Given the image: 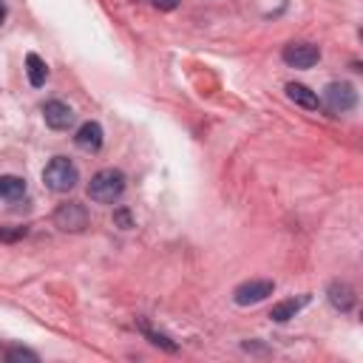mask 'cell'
Masks as SVG:
<instances>
[{
  "label": "cell",
  "instance_id": "52a82bcc",
  "mask_svg": "<svg viewBox=\"0 0 363 363\" xmlns=\"http://www.w3.org/2000/svg\"><path fill=\"white\" fill-rule=\"evenodd\" d=\"M43 119H45V125H48L51 130H68L77 116H74L71 105H65V102H60V99H51V102L43 105Z\"/></svg>",
  "mask_w": 363,
  "mask_h": 363
},
{
  "label": "cell",
  "instance_id": "7a4b0ae2",
  "mask_svg": "<svg viewBox=\"0 0 363 363\" xmlns=\"http://www.w3.org/2000/svg\"><path fill=\"white\" fill-rule=\"evenodd\" d=\"M43 182H45V187L54 190V193H68V190L77 187L79 170H77V164H74L71 159L54 156V159L45 164V170H43Z\"/></svg>",
  "mask_w": 363,
  "mask_h": 363
},
{
  "label": "cell",
  "instance_id": "9a60e30c",
  "mask_svg": "<svg viewBox=\"0 0 363 363\" xmlns=\"http://www.w3.org/2000/svg\"><path fill=\"white\" fill-rule=\"evenodd\" d=\"M142 332H145V335L150 337V343H153V346H162V349H167V352H176V349H179V346H176V343H173V340H170L167 335H162V332H153V329H147V323H142Z\"/></svg>",
  "mask_w": 363,
  "mask_h": 363
},
{
  "label": "cell",
  "instance_id": "5bb4252c",
  "mask_svg": "<svg viewBox=\"0 0 363 363\" xmlns=\"http://www.w3.org/2000/svg\"><path fill=\"white\" fill-rule=\"evenodd\" d=\"M6 360H9V363H37L40 357H37V352H31V349L11 346V349L6 352Z\"/></svg>",
  "mask_w": 363,
  "mask_h": 363
},
{
  "label": "cell",
  "instance_id": "d6986e66",
  "mask_svg": "<svg viewBox=\"0 0 363 363\" xmlns=\"http://www.w3.org/2000/svg\"><path fill=\"white\" fill-rule=\"evenodd\" d=\"M3 20H6V6H3V0H0V26H3Z\"/></svg>",
  "mask_w": 363,
  "mask_h": 363
},
{
  "label": "cell",
  "instance_id": "e0dca14e",
  "mask_svg": "<svg viewBox=\"0 0 363 363\" xmlns=\"http://www.w3.org/2000/svg\"><path fill=\"white\" fill-rule=\"evenodd\" d=\"M113 224H116V227H122V230H130V227H133V216H130V210L119 207V210L113 213Z\"/></svg>",
  "mask_w": 363,
  "mask_h": 363
},
{
  "label": "cell",
  "instance_id": "3957f363",
  "mask_svg": "<svg viewBox=\"0 0 363 363\" xmlns=\"http://www.w3.org/2000/svg\"><path fill=\"white\" fill-rule=\"evenodd\" d=\"M329 113H349L354 105H357V91L352 82H329L323 88V99Z\"/></svg>",
  "mask_w": 363,
  "mask_h": 363
},
{
  "label": "cell",
  "instance_id": "277c9868",
  "mask_svg": "<svg viewBox=\"0 0 363 363\" xmlns=\"http://www.w3.org/2000/svg\"><path fill=\"white\" fill-rule=\"evenodd\" d=\"M54 224L65 233H82L88 227V210L79 201H65L54 210Z\"/></svg>",
  "mask_w": 363,
  "mask_h": 363
},
{
  "label": "cell",
  "instance_id": "4fadbf2b",
  "mask_svg": "<svg viewBox=\"0 0 363 363\" xmlns=\"http://www.w3.org/2000/svg\"><path fill=\"white\" fill-rule=\"evenodd\" d=\"M26 74H28V82H31L34 88L45 85V77H48V65L43 62V57H40V54H28V57H26Z\"/></svg>",
  "mask_w": 363,
  "mask_h": 363
},
{
  "label": "cell",
  "instance_id": "6da1fadb",
  "mask_svg": "<svg viewBox=\"0 0 363 363\" xmlns=\"http://www.w3.org/2000/svg\"><path fill=\"white\" fill-rule=\"evenodd\" d=\"M122 193H125V173L122 170L105 167V170H99V173L91 176V184H88L91 201H96V204H113Z\"/></svg>",
  "mask_w": 363,
  "mask_h": 363
},
{
  "label": "cell",
  "instance_id": "2e32d148",
  "mask_svg": "<svg viewBox=\"0 0 363 363\" xmlns=\"http://www.w3.org/2000/svg\"><path fill=\"white\" fill-rule=\"evenodd\" d=\"M26 227H0V241H20L26 238Z\"/></svg>",
  "mask_w": 363,
  "mask_h": 363
},
{
  "label": "cell",
  "instance_id": "8fae6325",
  "mask_svg": "<svg viewBox=\"0 0 363 363\" xmlns=\"http://www.w3.org/2000/svg\"><path fill=\"white\" fill-rule=\"evenodd\" d=\"M286 96L295 102V105H301V108H306V111H318L320 108V99H318V94L315 91H309L306 85H301V82H286Z\"/></svg>",
  "mask_w": 363,
  "mask_h": 363
},
{
  "label": "cell",
  "instance_id": "8992f818",
  "mask_svg": "<svg viewBox=\"0 0 363 363\" xmlns=\"http://www.w3.org/2000/svg\"><path fill=\"white\" fill-rule=\"evenodd\" d=\"M281 57L289 68H312L320 60V48L312 43H289V45H284Z\"/></svg>",
  "mask_w": 363,
  "mask_h": 363
},
{
  "label": "cell",
  "instance_id": "5b68a950",
  "mask_svg": "<svg viewBox=\"0 0 363 363\" xmlns=\"http://www.w3.org/2000/svg\"><path fill=\"white\" fill-rule=\"evenodd\" d=\"M275 292V284L269 278H255V281H244L235 286L233 292V301L238 306H252V303H261L264 298H269Z\"/></svg>",
  "mask_w": 363,
  "mask_h": 363
},
{
  "label": "cell",
  "instance_id": "7c38bea8",
  "mask_svg": "<svg viewBox=\"0 0 363 363\" xmlns=\"http://www.w3.org/2000/svg\"><path fill=\"white\" fill-rule=\"evenodd\" d=\"M26 196V182L20 176H11V173H3L0 176V199L6 201H17Z\"/></svg>",
  "mask_w": 363,
  "mask_h": 363
},
{
  "label": "cell",
  "instance_id": "9c48e42d",
  "mask_svg": "<svg viewBox=\"0 0 363 363\" xmlns=\"http://www.w3.org/2000/svg\"><path fill=\"white\" fill-rule=\"evenodd\" d=\"M326 298H329V303H332L337 312H352L354 303H357L354 289H352L349 284H343V281H332L329 289H326Z\"/></svg>",
  "mask_w": 363,
  "mask_h": 363
},
{
  "label": "cell",
  "instance_id": "ba28073f",
  "mask_svg": "<svg viewBox=\"0 0 363 363\" xmlns=\"http://www.w3.org/2000/svg\"><path fill=\"white\" fill-rule=\"evenodd\" d=\"M74 142H77L79 150H85V153H96V150L102 147V142H105L102 125H99V122H82V125L77 128Z\"/></svg>",
  "mask_w": 363,
  "mask_h": 363
},
{
  "label": "cell",
  "instance_id": "ac0fdd59",
  "mask_svg": "<svg viewBox=\"0 0 363 363\" xmlns=\"http://www.w3.org/2000/svg\"><path fill=\"white\" fill-rule=\"evenodd\" d=\"M156 9H162V11H173L176 6H179V0H150Z\"/></svg>",
  "mask_w": 363,
  "mask_h": 363
},
{
  "label": "cell",
  "instance_id": "30bf717a",
  "mask_svg": "<svg viewBox=\"0 0 363 363\" xmlns=\"http://www.w3.org/2000/svg\"><path fill=\"white\" fill-rule=\"evenodd\" d=\"M309 303V295H298V298H286V301H278L275 306H272V312H269V318L275 320V323H286V320H292L303 306Z\"/></svg>",
  "mask_w": 363,
  "mask_h": 363
}]
</instances>
